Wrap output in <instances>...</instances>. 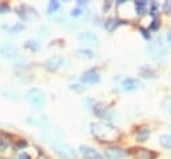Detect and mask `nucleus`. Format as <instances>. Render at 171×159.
<instances>
[{
    "label": "nucleus",
    "mask_w": 171,
    "mask_h": 159,
    "mask_svg": "<svg viewBox=\"0 0 171 159\" xmlns=\"http://www.w3.org/2000/svg\"><path fill=\"white\" fill-rule=\"evenodd\" d=\"M91 132L94 136L98 139L103 140V142H112L119 138V131L115 126L107 122H95L91 123Z\"/></svg>",
    "instance_id": "obj_1"
},
{
    "label": "nucleus",
    "mask_w": 171,
    "mask_h": 159,
    "mask_svg": "<svg viewBox=\"0 0 171 159\" xmlns=\"http://www.w3.org/2000/svg\"><path fill=\"white\" fill-rule=\"evenodd\" d=\"M26 99L34 108H42L45 104V95L42 90L39 88H31L26 95Z\"/></svg>",
    "instance_id": "obj_2"
},
{
    "label": "nucleus",
    "mask_w": 171,
    "mask_h": 159,
    "mask_svg": "<svg viewBox=\"0 0 171 159\" xmlns=\"http://www.w3.org/2000/svg\"><path fill=\"white\" fill-rule=\"evenodd\" d=\"M147 51L150 52L151 58L156 62H163L166 59V55H167V51H166V47L163 46L160 42H152L148 46Z\"/></svg>",
    "instance_id": "obj_3"
},
{
    "label": "nucleus",
    "mask_w": 171,
    "mask_h": 159,
    "mask_svg": "<svg viewBox=\"0 0 171 159\" xmlns=\"http://www.w3.org/2000/svg\"><path fill=\"white\" fill-rule=\"evenodd\" d=\"M99 80H100V75H99L98 70H95V68L87 70L80 76V82L83 84H96Z\"/></svg>",
    "instance_id": "obj_4"
},
{
    "label": "nucleus",
    "mask_w": 171,
    "mask_h": 159,
    "mask_svg": "<svg viewBox=\"0 0 171 159\" xmlns=\"http://www.w3.org/2000/svg\"><path fill=\"white\" fill-rule=\"evenodd\" d=\"M53 148H55V151L59 154V155H61L63 158L66 159H72L75 158V152H74V148L71 147L69 144H67V143H56L55 146H53Z\"/></svg>",
    "instance_id": "obj_5"
},
{
    "label": "nucleus",
    "mask_w": 171,
    "mask_h": 159,
    "mask_svg": "<svg viewBox=\"0 0 171 159\" xmlns=\"http://www.w3.org/2000/svg\"><path fill=\"white\" fill-rule=\"evenodd\" d=\"M126 150L119 146H108L104 150V156H107L108 159H122L126 156Z\"/></svg>",
    "instance_id": "obj_6"
},
{
    "label": "nucleus",
    "mask_w": 171,
    "mask_h": 159,
    "mask_svg": "<svg viewBox=\"0 0 171 159\" xmlns=\"http://www.w3.org/2000/svg\"><path fill=\"white\" fill-rule=\"evenodd\" d=\"M19 11V15H20V18L23 20H26V22H29V20H36L37 19V12L35 8H32V7L29 6H21L20 8H18Z\"/></svg>",
    "instance_id": "obj_7"
},
{
    "label": "nucleus",
    "mask_w": 171,
    "mask_h": 159,
    "mask_svg": "<svg viewBox=\"0 0 171 159\" xmlns=\"http://www.w3.org/2000/svg\"><path fill=\"white\" fill-rule=\"evenodd\" d=\"M79 150L86 159H103V155L99 154L95 148L90 147V146H80Z\"/></svg>",
    "instance_id": "obj_8"
},
{
    "label": "nucleus",
    "mask_w": 171,
    "mask_h": 159,
    "mask_svg": "<svg viewBox=\"0 0 171 159\" xmlns=\"http://www.w3.org/2000/svg\"><path fill=\"white\" fill-rule=\"evenodd\" d=\"M142 86H143V83L139 79H135V78H127L122 82V88L124 91H134V90L139 88Z\"/></svg>",
    "instance_id": "obj_9"
},
{
    "label": "nucleus",
    "mask_w": 171,
    "mask_h": 159,
    "mask_svg": "<svg viewBox=\"0 0 171 159\" xmlns=\"http://www.w3.org/2000/svg\"><path fill=\"white\" fill-rule=\"evenodd\" d=\"M79 40L84 44H90V46H95V47L99 46V39L92 32H82L79 35Z\"/></svg>",
    "instance_id": "obj_10"
},
{
    "label": "nucleus",
    "mask_w": 171,
    "mask_h": 159,
    "mask_svg": "<svg viewBox=\"0 0 171 159\" xmlns=\"http://www.w3.org/2000/svg\"><path fill=\"white\" fill-rule=\"evenodd\" d=\"M134 159H155L156 158V154L152 152L150 150H146V148H138L132 152Z\"/></svg>",
    "instance_id": "obj_11"
},
{
    "label": "nucleus",
    "mask_w": 171,
    "mask_h": 159,
    "mask_svg": "<svg viewBox=\"0 0 171 159\" xmlns=\"http://www.w3.org/2000/svg\"><path fill=\"white\" fill-rule=\"evenodd\" d=\"M94 111H95L96 115L100 116V118H106V119H111L112 118V111L110 110V108L102 106V104L94 106Z\"/></svg>",
    "instance_id": "obj_12"
},
{
    "label": "nucleus",
    "mask_w": 171,
    "mask_h": 159,
    "mask_svg": "<svg viewBox=\"0 0 171 159\" xmlns=\"http://www.w3.org/2000/svg\"><path fill=\"white\" fill-rule=\"evenodd\" d=\"M60 64H61V58L60 56H52V58H50V59L45 62L47 68H48V70H52V71H55Z\"/></svg>",
    "instance_id": "obj_13"
},
{
    "label": "nucleus",
    "mask_w": 171,
    "mask_h": 159,
    "mask_svg": "<svg viewBox=\"0 0 171 159\" xmlns=\"http://www.w3.org/2000/svg\"><path fill=\"white\" fill-rule=\"evenodd\" d=\"M139 74L142 76H144V78H156V71L154 68L148 67V66H142L139 68Z\"/></svg>",
    "instance_id": "obj_14"
},
{
    "label": "nucleus",
    "mask_w": 171,
    "mask_h": 159,
    "mask_svg": "<svg viewBox=\"0 0 171 159\" xmlns=\"http://www.w3.org/2000/svg\"><path fill=\"white\" fill-rule=\"evenodd\" d=\"M0 52H1L3 55H5V56H8V58H16L18 56V50L15 48V47H12V46H4V47H1L0 48Z\"/></svg>",
    "instance_id": "obj_15"
},
{
    "label": "nucleus",
    "mask_w": 171,
    "mask_h": 159,
    "mask_svg": "<svg viewBox=\"0 0 171 159\" xmlns=\"http://www.w3.org/2000/svg\"><path fill=\"white\" fill-rule=\"evenodd\" d=\"M150 135H151V132H150L148 128H140L138 131V134H136V139L139 142H144V140H147L150 138Z\"/></svg>",
    "instance_id": "obj_16"
},
{
    "label": "nucleus",
    "mask_w": 171,
    "mask_h": 159,
    "mask_svg": "<svg viewBox=\"0 0 171 159\" xmlns=\"http://www.w3.org/2000/svg\"><path fill=\"white\" fill-rule=\"evenodd\" d=\"M118 26H119V20L115 19V18H111V19L106 20V23H104V27H106V30H108V31H114Z\"/></svg>",
    "instance_id": "obj_17"
},
{
    "label": "nucleus",
    "mask_w": 171,
    "mask_h": 159,
    "mask_svg": "<svg viewBox=\"0 0 171 159\" xmlns=\"http://www.w3.org/2000/svg\"><path fill=\"white\" fill-rule=\"evenodd\" d=\"M159 142L163 147L166 148H171V135L170 134H164L159 136Z\"/></svg>",
    "instance_id": "obj_18"
},
{
    "label": "nucleus",
    "mask_w": 171,
    "mask_h": 159,
    "mask_svg": "<svg viewBox=\"0 0 171 159\" xmlns=\"http://www.w3.org/2000/svg\"><path fill=\"white\" fill-rule=\"evenodd\" d=\"M135 7H136V12L139 15H143L146 12V8H147V1L144 0H139V1H135Z\"/></svg>",
    "instance_id": "obj_19"
},
{
    "label": "nucleus",
    "mask_w": 171,
    "mask_h": 159,
    "mask_svg": "<svg viewBox=\"0 0 171 159\" xmlns=\"http://www.w3.org/2000/svg\"><path fill=\"white\" fill-rule=\"evenodd\" d=\"M162 108L167 115L171 116V98H166L162 102Z\"/></svg>",
    "instance_id": "obj_20"
},
{
    "label": "nucleus",
    "mask_w": 171,
    "mask_h": 159,
    "mask_svg": "<svg viewBox=\"0 0 171 159\" xmlns=\"http://www.w3.org/2000/svg\"><path fill=\"white\" fill-rule=\"evenodd\" d=\"M59 8H60V3H59V1H56V0L50 1V4H48V14H53V12H56Z\"/></svg>",
    "instance_id": "obj_21"
},
{
    "label": "nucleus",
    "mask_w": 171,
    "mask_h": 159,
    "mask_svg": "<svg viewBox=\"0 0 171 159\" xmlns=\"http://www.w3.org/2000/svg\"><path fill=\"white\" fill-rule=\"evenodd\" d=\"M3 94H4V96L11 98V99H18V98H19V94H18V92L13 91V90H11V88L4 90V91H3Z\"/></svg>",
    "instance_id": "obj_22"
},
{
    "label": "nucleus",
    "mask_w": 171,
    "mask_h": 159,
    "mask_svg": "<svg viewBox=\"0 0 171 159\" xmlns=\"http://www.w3.org/2000/svg\"><path fill=\"white\" fill-rule=\"evenodd\" d=\"M24 46H26V48H31V50H34V51L39 50V44H37L36 40H27Z\"/></svg>",
    "instance_id": "obj_23"
},
{
    "label": "nucleus",
    "mask_w": 171,
    "mask_h": 159,
    "mask_svg": "<svg viewBox=\"0 0 171 159\" xmlns=\"http://www.w3.org/2000/svg\"><path fill=\"white\" fill-rule=\"evenodd\" d=\"M23 30H24V26L23 24H16V26H12V27L8 28V32L18 34V32H20V31H23Z\"/></svg>",
    "instance_id": "obj_24"
},
{
    "label": "nucleus",
    "mask_w": 171,
    "mask_h": 159,
    "mask_svg": "<svg viewBox=\"0 0 171 159\" xmlns=\"http://www.w3.org/2000/svg\"><path fill=\"white\" fill-rule=\"evenodd\" d=\"M77 54L80 55L82 58H87V59H91L92 58V52L90 51V50H77Z\"/></svg>",
    "instance_id": "obj_25"
},
{
    "label": "nucleus",
    "mask_w": 171,
    "mask_h": 159,
    "mask_svg": "<svg viewBox=\"0 0 171 159\" xmlns=\"http://www.w3.org/2000/svg\"><path fill=\"white\" fill-rule=\"evenodd\" d=\"M80 14H82V9H80L79 7H76V8H74L71 11V16H79Z\"/></svg>",
    "instance_id": "obj_26"
},
{
    "label": "nucleus",
    "mask_w": 171,
    "mask_h": 159,
    "mask_svg": "<svg viewBox=\"0 0 171 159\" xmlns=\"http://www.w3.org/2000/svg\"><path fill=\"white\" fill-rule=\"evenodd\" d=\"M10 9V7L7 6V4H0V12H3V14H5V12Z\"/></svg>",
    "instance_id": "obj_27"
},
{
    "label": "nucleus",
    "mask_w": 171,
    "mask_h": 159,
    "mask_svg": "<svg viewBox=\"0 0 171 159\" xmlns=\"http://www.w3.org/2000/svg\"><path fill=\"white\" fill-rule=\"evenodd\" d=\"M18 159H31V156H29L28 154H26V152H21L20 155L18 156Z\"/></svg>",
    "instance_id": "obj_28"
},
{
    "label": "nucleus",
    "mask_w": 171,
    "mask_h": 159,
    "mask_svg": "<svg viewBox=\"0 0 171 159\" xmlns=\"http://www.w3.org/2000/svg\"><path fill=\"white\" fill-rule=\"evenodd\" d=\"M140 31H142V34H143V36L146 39H150V34H148V31L146 30V28H140Z\"/></svg>",
    "instance_id": "obj_29"
},
{
    "label": "nucleus",
    "mask_w": 171,
    "mask_h": 159,
    "mask_svg": "<svg viewBox=\"0 0 171 159\" xmlns=\"http://www.w3.org/2000/svg\"><path fill=\"white\" fill-rule=\"evenodd\" d=\"M151 28H152V30H156V28H158V20H154V22H152Z\"/></svg>",
    "instance_id": "obj_30"
},
{
    "label": "nucleus",
    "mask_w": 171,
    "mask_h": 159,
    "mask_svg": "<svg viewBox=\"0 0 171 159\" xmlns=\"http://www.w3.org/2000/svg\"><path fill=\"white\" fill-rule=\"evenodd\" d=\"M26 146H27L26 142H19L18 143V147H26Z\"/></svg>",
    "instance_id": "obj_31"
},
{
    "label": "nucleus",
    "mask_w": 171,
    "mask_h": 159,
    "mask_svg": "<svg viewBox=\"0 0 171 159\" xmlns=\"http://www.w3.org/2000/svg\"><path fill=\"white\" fill-rule=\"evenodd\" d=\"M167 39H168V40L171 42V32H168V35H167Z\"/></svg>",
    "instance_id": "obj_32"
},
{
    "label": "nucleus",
    "mask_w": 171,
    "mask_h": 159,
    "mask_svg": "<svg viewBox=\"0 0 171 159\" xmlns=\"http://www.w3.org/2000/svg\"><path fill=\"white\" fill-rule=\"evenodd\" d=\"M168 127H170V130H171V124H170V126H168Z\"/></svg>",
    "instance_id": "obj_33"
}]
</instances>
